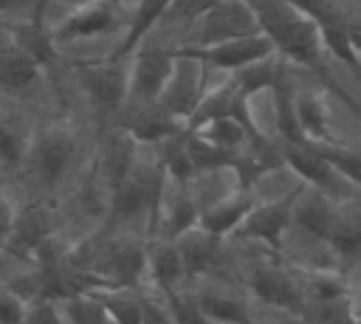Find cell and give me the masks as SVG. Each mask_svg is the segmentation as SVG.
<instances>
[{
  "mask_svg": "<svg viewBox=\"0 0 361 324\" xmlns=\"http://www.w3.org/2000/svg\"><path fill=\"white\" fill-rule=\"evenodd\" d=\"M96 132V124L90 118H79L76 107L39 113L25 161L8 183L20 197L56 203L90 166Z\"/></svg>",
  "mask_w": 361,
  "mask_h": 324,
  "instance_id": "6da1fadb",
  "label": "cell"
},
{
  "mask_svg": "<svg viewBox=\"0 0 361 324\" xmlns=\"http://www.w3.org/2000/svg\"><path fill=\"white\" fill-rule=\"evenodd\" d=\"M164 166L158 163L152 147L138 144V158L127 177L107 194V214L104 225L110 231H130L149 237L152 217H155V203L164 189Z\"/></svg>",
  "mask_w": 361,
  "mask_h": 324,
  "instance_id": "7a4b0ae2",
  "label": "cell"
},
{
  "mask_svg": "<svg viewBox=\"0 0 361 324\" xmlns=\"http://www.w3.org/2000/svg\"><path fill=\"white\" fill-rule=\"evenodd\" d=\"M54 68L42 65L34 54H28L17 42L11 25L0 23V96L3 99L23 101L37 113H45V107H54V104H65L62 85L56 82Z\"/></svg>",
  "mask_w": 361,
  "mask_h": 324,
  "instance_id": "3957f363",
  "label": "cell"
},
{
  "mask_svg": "<svg viewBox=\"0 0 361 324\" xmlns=\"http://www.w3.org/2000/svg\"><path fill=\"white\" fill-rule=\"evenodd\" d=\"M183 287L212 324H251L254 301L231 268L192 276Z\"/></svg>",
  "mask_w": 361,
  "mask_h": 324,
  "instance_id": "277c9868",
  "label": "cell"
},
{
  "mask_svg": "<svg viewBox=\"0 0 361 324\" xmlns=\"http://www.w3.org/2000/svg\"><path fill=\"white\" fill-rule=\"evenodd\" d=\"M257 31H259V23L248 0H217L180 34L175 48L212 45V42H223V39H234V37H245Z\"/></svg>",
  "mask_w": 361,
  "mask_h": 324,
  "instance_id": "5b68a950",
  "label": "cell"
},
{
  "mask_svg": "<svg viewBox=\"0 0 361 324\" xmlns=\"http://www.w3.org/2000/svg\"><path fill=\"white\" fill-rule=\"evenodd\" d=\"M54 234H59L56 203L20 197L17 211H14V223H11V234L6 239V251L31 265V256L37 254V248L45 239H51Z\"/></svg>",
  "mask_w": 361,
  "mask_h": 324,
  "instance_id": "8992f818",
  "label": "cell"
},
{
  "mask_svg": "<svg viewBox=\"0 0 361 324\" xmlns=\"http://www.w3.org/2000/svg\"><path fill=\"white\" fill-rule=\"evenodd\" d=\"M37 118L39 113L34 107L0 96V180L17 177L25 161Z\"/></svg>",
  "mask_w": 361,
  "mask_h": 324,
  "instance_id": "52a82bcc",
  "label": "cell"
},
{
  "mask_svg": "<svg viewBox=\"0 0 361 324\" xmlns=\"http://www.w3.org/2000/svg\"><path fill=\"white\" fill-rule=\"evenodd\" d=\"M172 54L180 56H192L197 59L203 68L209 70H220V73H234L257 59H265L274 54L271 39L257 31V34H245V37H234V39H223V42H212V45H197V48H175Z\"/></svg>",
  "mask_w": 361,
  "mask_h": 324,
  "instance_id": "ba28073f",
  "label": "cell"
},
{
  "mask_svg": "<svg viewBox=\"0 0 361 324\" xmlns=\"http://www.w3.org/2000/svg\"><path fill=\"white\" fill-rule=\"evenodd\" d=\"M203 87H206V68L192 56L175 54L172 70H169V76H166V82H164V87H161L155 101L169 116L183 121V127H186L192 110L197 107V101L203 96Z\"/></svg>",
  "mask_w": 361,
  "mask_h": 324,
  "instance_id": "9c48e42d",
  "label": "cell"
},
{
  "mask_svg": "<svg viewBox=\"0 0 361 324\" xmlns=\"http://www.w3.org/2000/svg\"><path fill=\"white\" fill-rule=\"evenodd\" d=\"M299 192V189H296ZM293 194L288 197H274V200H254V206L248 208V214L243 217V223L234 228V234L228 239H240V242H257L265 248L279 245L282 234L290 225V206H293Z\"/></svg>",
  "mask_w": 361,
  "mask_h": 324,
  "instance_id": "30bf717a",
  "label": "cell"
},
{
  "mask_svg": "<svg viewBox=\"0 0 361 324\" xmlns=\"http://www.w3.org/2000/svg\"><path fill=\"white\" fill-rule=\"evenodd\" d=\"M197 200L189 189V180H164V189L158 194L155 203V217H152V228L149 237H164V239H175L180 231L197 225Z\"/></svg>",
  "mask_w": 361,
  "mask_h": 324,
  "instance_id": "8fae6325",
  "label": "cell"
},
{
  "mask_svg": "<svg viewBox=\"0 0 361 324\" xmlns=\"http://www.w3.org/2000/svg\"><path fill=\"white\" fill-rule=\"evenodd\" d=\"M113 124L121 127L135 144H144V147L158 144L178 130H186L183 121L169 116L158 101H124Z\"/></svg>",
  "mask_w": 361,
  "mask_h": 324,
  "instance_id": "7c38bea8",
  "label": "cell"
},
{
  "mask_svg": "<svg viewBox=\"0 0 361 324\" xmlns=\"http://www.w3.org/2000/svg\"><path fill=\"white\" fill-rule=\"evenodd\" d=\"M172 242L180 254L186 279L228 268V239H220V237L209 234L200 225H192V228L180 231Z\"/></svg>",
  "mask_w": 361,
  "mask_h": 324,
  "instance_id": "4fadbf2b",
  "label": "cell"
},
{
  "mask_svg": "<svg viewBox=\"0 0 361 324\" xmlns=\"http://www.w3.org/2000/svg\"><path fill=\"white\" fill-rule=\"evenodd\" d=\"M327 245L338 256L344 270H358L361 262V203L355 200H341L330 231H327Z\"/></svg>",
  "mask_w": 361,
  "mask_h": 324,
  "instance_id": "5bb4252c",
  "label": "cell"
},
{
  "mask_svg": "<svg viewBox=\"0 0 361 324\" xmlns=\"http://www.w3.org/2000/svg\"><path fill=\"white\" fill-rule=\"evenodd\" d=\"M183 282H186V270L175 242L164 237H149L147 239V287L169 296L178 287H183Z\"/></svg>",
  "mask_w": 361,
  "mask_h": 324,
  "instance_id": "9a60e30c",
  "label": "cell"
},
{
  "mask_svg": "<svg viewBox=\"0 0 361 324\" xmlns=\"http://www.w3.org/2000/svg\"><path fill=\"white\" fill-rule=\"evenodd\" d=\"M251 206H254V194H251V189L240 186V189H234L231 194L220 197L217 203L200 208V214H197V225L206 228L209 234L220 237V239H228V237L234 234V228L243 223V217L248 214Z\"/></svg>",
  "mask_w": 361,
  "mask_h": 324,
  "instance_id": "2e32d148",
  "label": "cell"
},
{
  "mask_svg": "<svg viewBox=\"0 0 361 324\" xmlns=\"http://www.w3.org/2000/svg\"><path fill=\"white\" fill-rule=\"evenodd\" d=\"M189 132H195L200 141H206V144H212V147L228 152L231 161H234V155L251 141V130H248V124L243 121V116H217V118H209V121L192 127Z\"/></svg>",
  "mask_w": 361,
  "mask_h": 324,
  "instance_id": "e0dca14e",
  "label": "cell"
},
{
  "mask_svg": "<svg viewBox=\"0 0 361 324\" xmlns=\"http://www.w3.org/2000/svg\"><path fill=\"white\" fill-rule=\"evenodd\" d=\"M87 293H93L104 304L116 324H141L147 287H93Z\"/></svg>",
  "mask_w": 361,
  "mask_h": 324,
  "instance_id": "ac0fdd59",
  "label": "cell"
},
{
  "mask_svg": "<svg viewBox=\"0 0 361 324\" xmlns=\"http://www.w3.org/2000/svg\"><path fill=\"white\" fill-rule=\"evenodd\" d=\"M62 307V316L68 324H116L113 316L104 310V304L93 293H71L56 299Z\"/></svg>",
  "mask_w": 361,
  "mask_h": 324,
  "instance_id": "d6986e66",
  "label": "cell"
},
{
  "mask_svg": "<svg viewBox=\"0 0 361 324\" xmlns=\"http://www.w3.org/2000/svg\"><path fill=\"white\" fill-rule=\"evenodd\" d=\"M45 3L48 0H0V23L14 25L25 20H45Z\"/></svg>",
  "mask_w": 361,
  "mask_h": 324,
  "instance_id": "ffe728a7",
  "label": "cell"
},
{
  "mask_svg": "<svg viewBox=\"0 0 361 324\" xmlns=\"http://www.w3.org/2000/svg\"><path fill=\"white\" fill-rule=\"evenodd\" d=\"M28 304L31 301L11 282H0V324H20Z\"/></svg>",
  "mask_w": 361,
  "mask_h": 324,
  "instance_id": "44dd1931",
  "label": "cell"
},
{
  "mask_svg": "<svg viewBox=\"0 0 361 324\" xmlns=\"http://www.w3.org/2000/svg\"><path fill=\"white\" fill-rule=\"evenodd\" d=\"M20 324H68L65 316H62V307L56 299H48V296H39L28 304L25 316Z\"/></svg>",
  "mask_w": 361,
  "mask_h": 324,
  "instance_id": "7402d4cb",
  "label": "cell"
},
{
  "mask_svg": "<svg viewBox=\"0 0 361 324\" xmlns=\"http://www.w3.org/2000/svg\"><path fill=\"white\" fill-rule=\"evenodd\" d=\"M17 189L8 180H0V248H6V239L11 234V223H14V211H17Z\"/></svg>",
  "mask_w": 361,
  "mask_h": 324,
  "instance_id": "603a6c76",
  "label": "cell"
},
{
  "mask_svg": "<svg viewBox=\"0 0 361 324\" xmlns=\"http://www.w3.org/2000/svg\"><path fill=\"white\" fill-rule=\"evenodd\" d=\"M28 268H31L28 262H23V259L11 256L6 248H0V282H11V279H17L23 270H28Z\"/></svg>",
  "mask_w": 361,
  "mask_h": 324,
  "instance_id": "cb8c5ba5",
  "label": "cell"
},
{
  "mask_svg": "<svg viewBox=\"0 0 361 324\" xmlns=\"http://www.w3.org/2000/svg\"><path fill=\"white\" fill-rule=\"evenodd\" d=\"M45 6H48V3H45Z\"/></svg>",
  "mask_w": 361,
  "mask_h": 324,
  "instance_id": "d4e9b609",
  "label": "cell"
}]
</instances>
